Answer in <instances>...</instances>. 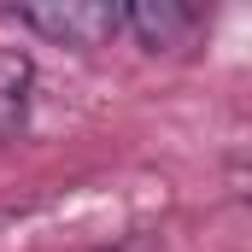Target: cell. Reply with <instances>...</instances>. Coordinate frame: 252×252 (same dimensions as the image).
<instances>
[{
	"instance_id": "7a4b0ae2",
	"label": "cell",
	"mask_w": 252,
	"mask_h": 252,
	"mask_svg": "<svg viewBox=\"0 0 252 252\" xmlns=\"http://www.w3.org/2000/svg\"><path fill=\"white\" fill-rule=\"evenodd\" d=\"M118 18H124V35L147 53H176L199 30V12L182 0H135V6H118Z\"/></svg>"
},
{
	"instance_id": "6da1fadb",
	"label": "cell",
	"mask_w": 252,
	"mask_h": 252,
	"mask_svg": "<svg viewBox=\"0 0 252 252\" xmlns=\"http://www.w3.org/2000/svg\"><path fill=\"white\" fill-rule=\"evenodd\" d=\"M12 18H18L24 30H35L41 41L76 47V53L112 47V41L124 35V18H118V6H106V0H41V6H18Z\"/></svg>"
}]
</instances>
